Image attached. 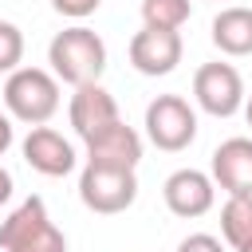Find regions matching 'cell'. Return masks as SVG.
<instances>
[{"label": "cell", "mask_w": 252, "mask_h": 252, "mask_svg": "<svg viewBox=\"0 0 252 252\" xmlns=\"http://www.w3.org/2000/svg\"><path fill=\"white\" fill-rule=\"evenodd\" d=\"M24 63V32L12 20H0V75H12Z\"/></svg>", "instance_id": "2e32d148"}, {"label": "cell", "mask_w": 252, "mask_h": 252, "mask_svg": "<svg viewBox=\"0 0 252 252\" xmlns=\"http://www.w3.org/2000/svg\"><path fill=\"white\" fill-rule=\"evenodd\" d=\"M209 35L217 43V51L224 55H252V8L244 4H232V8H220L209 24Z\"/></svg>", "instance_id": "4fadbf2b"}, {"label": "cell", "mask_w": 252, "mask_h": 252, "mask_svg": "<svg viewBox=\"0 0 252 252\" xmlns=\"http://www.w3.org/2000/svg\"><path fill=\"white\" fill-rule=\"evenodd\" d=\"M181 55H185L181 32L142 28V32H134V39H130V63H134V71H138V75H150V79L177 71Z\"/></svg>", "instance_id": "9c48e42d"}, {"label": "cell", "mask_w": 252, "mask_h": 252, "mask_svg": "<svg viewBox=\"0 0 252 252\" xmlns=\"http://www.w3.org/2000/svg\"><path fill=\"white\" fill-rule=\"evenodd\" d=\"M0 252H67V236L47 217L43 197L32 193L0 220Z\"/></svg>", "instance_id": "7a4b0ae2"}, {"label": "cell", "mask_w": 252, "mask_h": 252, "mask_svg": "<svg viewBox=\"0 0 252 252\" xmlns=\"http://www.w3.org/2000/svg\"><path fill=\"white\" fill-rule=\"evenodd\" d=\"M248 252H252V248H248Z\"/></svg>", "instance_id": "7402d4cb"}, {"label": "cell", "mask_w": 252, "mask_h": 252, "mask_svg": "<svg viewBox=\"0 0 252 252\" xmlns=\"http://www.w3.org/2000/svg\"><path fill=\"white\" fill-rule=\"evenodd\" d=\"M193 98L213 118H232L244 106V79L232 63H201L193 71Z\"/></svg>", "instance_id": "8992f818"}, {"label": "cell", "mask_w": 252, "mask_h": 252, "mask_svg": "<svg viewBox=\"0 0 252 252\" xmlns=\"http://www.w3.org/2000/svg\"><path fill=\"white\" fill-rule=\"evenodd\" d=\"M244 118H248V126H252V94L244 98Z\"/></svg>", "instance_id": "44dd1931"}, {"label": "cell", "mask_w": 252, "mask_h": 252, "mask_svg": "<svg viewBox=\"0 0 252 252\" xmlns=\"http://www.w3.org/2000/svg\"><path fill=\"white\" fill-rule=\"evenodd\" d=\"M193 16V0H142V28L181 32Z\"/></svg>", "instance_id": "9a60e30c"}, {"label": "cell", "mask_w": 252, "mask_h": 252, "mask_svg": "<svg viewBox=\"0 0 252 252\" xmlns=\"http://www.w3.org/2000/svg\"><path fill=\"white\" fill-rule=\"evenodd\" d=\"M67 118H71V126H75V134H79L83 142L98 138V134L110 130L114 122H122L118 102H114V94H110L102 83L75 87V94H71V102H67Z\"/></svg>", "instance_id": "ba28073f"}, {"label": "cell", "mask_w": 252, "mask_h": 252, "mask_svg": "<svg viewBox=\"0 0 252 252\" xmlns=\"http://www.w3.org/2000/svg\"><path fill=\"white\" fill-rule=\"evenodd\" d=\"M209 177L228 197H252V138H224L213 150Z\"/></svg>", "instance_id": "30bf717a"}, {"label": "cell", "mask_w": 252, "mask_h": 252, "mask_svg": "<svg viewBox=\"0 0 252 252\" xmlns=\"http://www.w3.org/2000/svg\"><path fill=\"white\" fill-rule=\"evenodd\" d=\"M138 197V177L134 169H118V165H94L87 161L79 173V201L98 213V217H114L126 213Z\"/></svg>", "instance_id": "277c9868"}, {"label": "cell", "mask_w": 252, "mask_h": 252, "mask_svg": "<svg viewBox=\"0 0 252 252\" xmlns=\"http://www.w3.org/2000/svg\"><path fill=\"white\" fill-rule=\"evenodd\" d=\"M12 189H16V185H12V173L0 165V205H8V201H12Z\"/></svg>", "instance_id": "ffe728a7"}, {"label": "cell", "mask_w": 252, "mask_h": 252, "mask_svg": "<svg viewBox=\"0 0 252 252\" xmlns=\"http://www.w3.org/2000/svg\"><path fill=\"white\" fill-rule=\"evenodd\" d=\"M146 138L165 154L189 150L197 138V110L181 94H158L146 106Z\"/></svg>", "instance_id": "5b68a950"}, {"label": "cell", "mask_w": 252, "mask_h": 252, "mask_svg": "<svg viewBox=\"0 0 252 252\" xmlns=\"http://www.w3.org/2000/svg\"><path fill=\"white\" fill-rule=\"evenodd\" d=\"M177 252H224V244L213 236V232H193L177 244Z\"/></svg>", "instance_id": "ac0fdd59"}, {"label": "cell", "mask_w": 252, "mask_h": 252, "mask_svg": "<svg viewBox=\"0 0 252 252\" xmlns=\"http://www.w3.org/2000/svg\"><path fill=\"white\" fill-rule=\"evenodd\" d=\"M220 236L232 252L252 248V197H228L220 205Z\"/></svg>", "instance_id": "5bb4252c"}, {"label": "cell", "mask_w": 252, "mask_h": 252, "mask_svg": "<svg viewBox=\"0 0 252 252\" xmlns=\"http://www.w3.org/2000/svg\"><path fill=\"white\" fill-rule=\"evenodd\" d=\"M98 4L102 0H51V8L67 20H87L91 12H98Z\"/></svg>", "instance_id": "e0dca14e"}, {"label": "cell", "mask_w": 252, "mask_h": 252, "mask_svg": "<svg viewBox=\"0 0 252 252\" xmlns=\"http://www.w3.org/2000/svg\"><path fill=\"white\" fill-rule=\"evenodd\" d=\"M4 106L16 122L43 126L59 110V79L43 67H16L4 79Z\"/></svg>", "instance_id": "3957f363"}, {"label": "cell", "mask_w": 252, "mask_h": 252, "mask_svg": "<svg viewBox=\"0 0 252 252\" xmlns=\"http://www.w3.org/2000/svg\"><path fill=\"white\" fill-rule=\"evenodd\" d=\"M47 63L59 83L87 87V83H98V75L106 71V43L98 32L75 24V28L55 32V39L47 43Z\"/></svg>", "instance_id": "6da1fadb"}, {"label": "cell", "mask_w": 252, "mask_h": 252, "mask_svg": "<svg viewBox=\"0 0 252 252\" xmlns=\"http://www.w3.org/2000/svg\"><path fill=\"white\" fill-rule=\"evenodd\" d=\"M87 161L94 165H118V169H138L142 161V138L134 126L114 122L110 130H102L98 138L87 142Z\"/></svg>", "instance_id": "7c38bea8"}, {"label": "cell", "mask_w": 252, "mask_h": 252, "mask_svg": "<svg viewBox=\"0 0 252 252\" xmlns=\"http://www.w3.org/2000/svg\"><path fill=\"white\" fill-rule=\"evenodd\" d=\"M20 150H24V161L43 177H67L75 169V146L51 126H32Z\"/></svg>", "instance_id": "8fae6325"}, {"label": "cell", "mask_w": 252, "mask_h": 252, "mask_svg": "<svg viewBox=\"0 0 252 252\" xmlns=\"http://www.w3.org/2000/svg\"><path fill=\"white\" fill-rule=\"evenodd\" d=\"M12 142H16V130H12V118L8 114H0V158L12 150Z\"/></svg>", "instance_id": "d6986e66"}, {"label": "cell", "mask_w": 252, "mask_h": 252, "mask_svg": "<svg viewBox=\"0 0 252 252\" xmlns=\"http://www.w3.org/2000/svg\"><path fill=\"white\" fill-rule=\"evenodd\" d=\"M161 201H165V209L173 217L197 220V217H205L217 205V185L201 169H173L165 177V185H161Z\"/></svg>", "instance_id": "52a82bcc"}]
</instances>
